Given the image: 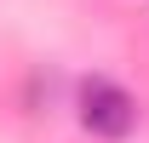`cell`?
Segmentation results:
<instances>
[{"instance_id":"cell-1","label":"cell","mask_w":149,"mask_h":143,"mask_svg":"<svg viewBox=\"0 0 149 143\" xmlns=\"http://www.w3.org/2000/svg\"><path fill=\"white\" fill-rule=\"evenodd\" d=\"M80 126H86L92 137H109V143L132 137V132H138V97H132L126 86L92 74V80L80 86Z\"/></svg>"}]
</instances>
